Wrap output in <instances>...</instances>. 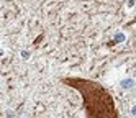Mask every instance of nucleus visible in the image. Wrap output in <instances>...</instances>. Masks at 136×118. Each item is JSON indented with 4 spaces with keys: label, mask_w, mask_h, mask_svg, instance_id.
I'll use <instances>...</instances> for the list:
<instances>
[{
    "label": "nucleus",
    "mask_w": 136,
    "mask_h": 118,
    "mask_svg": "<svg viewBox=\"0 0 136 118\" xmlns=\"http://www.w3.org/2000/svg\"><path fill=\"white\" fill-rule=\"evenodd\" d=\"M120 85H121V89H125V90H130V89H133V87L136 85V82H135V79H131V77H126V79H121Z\"/></svg>",
    "instance_id": "f257e3e1"
},
{
    "label": "nucleus",
    "mask_w": 136,
    "mask_h": 118,
    "mask_svg": "<svg viewBox=\"0 0 136 118\" xmlns=\"http://www.w3.org/2000/svg\"><path fill=\"white\" fill-rule=\"evenodd\" d=\"M113 39H115V43H123V41L126 39V35L121 33V31H117V33L113 35Z\"/></svg>",
    "instance_id": "f03ea898"
},
{
    "label": "nucleus",
    "mask_w": 136,
    "mask_h": 118,
    "mask_svg": "<svg viewBox=\"0 0 136 118\" xmlns=\"http://www.w3.org/2000/svg\"><path fill=\"white\" fill-rule=\"evenodd\" d=\"M133 5H135V0H128V7H130V8H131V7H133Z\"/></svg>",
    "instance_id": "7ed1b4c3"
},
{
    "label": "nucleus",
    "mask_w": 136,
    "mask_h": 118,
    "mask_svg": "<svg viewBox=\"0 0 136 118\" xmlns=\"http://www.w3.org/2000/svg\"><path fill=\"white\" fill-rule=\"evenodd\" d=\"M21 56H23V57H28L30 53H28V51H21Z\"/></svg>",
    "instance_id": "20e7f679"
},
{
    "label": "nucleus",
    "mask_w": 136,
    "mask_h": 118,
    "mask_svg": "<svg viewBox=\"0 0 136 118\" xmlns=\"http://www.w3.org/2000/svg\"><path fill=\"white\" fill-rule=\"evenodd\" d=\"M131 113H133V115L136 117V105H133V108H131Z\"/></svg>",
    "instance_id": "39448f33"
}]
</instances>
